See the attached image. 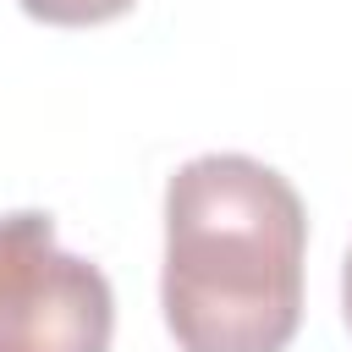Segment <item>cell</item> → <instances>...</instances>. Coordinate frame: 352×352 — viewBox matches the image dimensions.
Segmentation results:
<instances>
[{
	"instance_id": "3",
	"label": "cell",
	"mask_w": 352,
	"mask_h": 352,
	"mask_svg": "<svg viewBox=\"0 0 352 352\" xmlns=\"http://www.w3.org/2000/svg\"><path fill=\"white\" fill-rule=\"evenodd\" d=\"M16 6L33 22H50V28H94V22L132 11V0H16Z\"/></svg>"
},
{
	"instance_id": "1",
	"label": "cell",
	"mask_w": 352,
	"mask_h": 352,
	"mask_svg": "<svg viewBox=\"0 0 352 352\" xmlns=\"http://www.w3.org/2000/svg\"><path fill=\"white\" fill-rule=\"evenodd\" d=\"M308 214L253 154H198L165 187L160 302L182 352H286L302 324Z\"/></svg>"
},
{
	"instance_id": "2",
	"label": "cell",
	"mask_w": 352,
	"mask_h": 352,
	"mask_svg": "<svg viewBox=\"0 0 352 352\" xmlns=\"http://www.w3.org/2000/svg\"><path fill=\"white\" fill-rule=\"evenodd\" d=\"M110 330L104 270L60 253L44 209L0 214V352H110Z\"/></svg>"
},
{
	"instance_id": "4",
	"label": "cell",
	"mask_w": 352,
	"mask_h": 352,
	"mask_svg": "<svg viewBox=\"0 0 352 352\" xmlns=\"http://www.w3.org/2000/svg\"><path fill=\"white\" fill-rule=\"evenodd\" d=\"M341 314H346V330H352V248H346V264H341Z\"/></svg>"
}]
</instances>
